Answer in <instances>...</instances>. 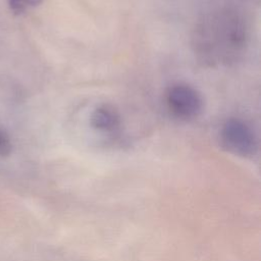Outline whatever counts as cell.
Returning a JSON list of instances; mask_svg holds the SVG:
<instances>
[{
  "label": "cell",
  "instance_id": "cell-1",
  "mask_svg": "<svg viewBox=\"0 0 261 261\" xmlns=\"http://www.w3.org/2000/svg\"><path fill=\"white\" fill-rule=\"evenodd\" d=\"M246 28L241 17L220 10L203 17L195 28L193 46L197 57L208 65L228 63L245 48Z\"/></svg>",
  "mask_w": 261,
  "mask_h": 261
},
{
  "label": "cell",
  "instance_id": "cell-5",
  "mask_svg": "<svg viewBox=\"0 0 261 261\" xmlns=\"http://www.w3.org/2000/svg\"><path fill=\"white\" fill-rule=\"evenodd\" d=\"M43 0H7L10 10L14 14H22L28 8L38 6Z\"/></svg>",
  "mask_w": 261,
  "mask_h": 261
},
{
  "label": "cell",
  "instance_id": "cell-3",
  "mask_svg": "<svg viewBox=\"0 0 261 261\" xmlns=\"http://www.w3.org/2000/svg\"><path fill=\"white\" fill-rule=\"evenodd\" d=\"M165 101L168 110L179 119L196 118L203 110L201 94L193 87L185 84L169 87L165 93Z\"/></svg>",
  "mask_w": 261,
  "mask_h": 261
},
{
  "label": "cell",
  "instance_id": "cell-4",
  "mask_svg": "<svg viewBox=\"0 0 261 261\" xmlns=\"http://www.w3.org/2000/svg\"><path fill=\"white\" fill-rule=\"evenodd\" d=\"M91 126L102 134H114L121 126V117L119 112L110 104H101L97 106L90 116Z\"/></svg>",
  "mask_w": 261,
  "mask_h": 261
},
{
  "label": "cell",
  "instance_id": "cell-6",
  "mask_svg": "<svg viewBox=\"0 0 261 261\" xmlns=\"http://www.w3.org/2000/svg\"><path fill=\"white\" fill-rule=\"evenodd\" d=\"M11 142L5 132L0 129V156L6 157L11 153Z\"/></svg>",
  "mask_w": 261,
  "mask_h": 261
},
{
  "label": "cell",
  "instance_id": "cell-2",
  "mask_svg": "<svg viewBox=\"0 0 261 261\" xmlns=\"http://www.w3.org/2000/svg\"><path fill=\"white\" fill-rule=\"evenodd\" d=\"M221 146L229 153L241 157H252L257 152V138L252 128L244 121L230 118L220 130Z\"/></svg>",
  "mask_w": 261,
  "mask_h": 261
}]
</instances>
